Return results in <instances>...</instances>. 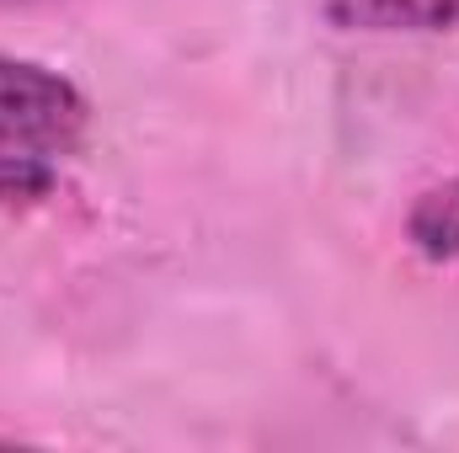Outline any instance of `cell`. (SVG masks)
Wrapping results in <instances>:
<instances>
[{
  "mask_svg": "<svg viewBox=\"0 0 459 453\" xmlns=\"http://www.w3.org/2000/svg\"><path fill=\"white\" fill-rule=\"evenodd\" d=\"M54 192V166L38 155H11L0 150V209H27Z\"/></svg>",
  "mask_w": 459,
  "mask_h": 453,
  "instance_id": "obj_4",
  "label": "cell"
},
{
  "mask_svg": "<svg viewBox=\"0 0 459 453\" xmlns=\"http://www.w3.org/2000/svg\"><path fill=\"white\" fill-rule=\"evenodd\" d=\"M91 128V102L86 91L32 59L0 54V150L11 155H70Z\"/></svg>",
  "mask_w": 459,
  "mask_h": 453,
  "instance_id": "obj_1",
  "label": "cell"
},
{
  "mask_svg": "<svg viewBox=\"0 0 459 453\" xmlns=\"http://www.w3.org/2000/svg\"><path fill=\"white\" fill-rule=\"evenodd\" d=\"M0 5H38V0H0Z\"/></svg>",
  "mask_w": 459,
  "mask_h": 453,
  "instance_id": "obj_5",
  "label": "cell"
},
{
  "mask_svg": "<svg viewBox=\"0 0 459 453\" xmlns=\"http://www.w3.org/2000/svg\"><path fill=\"white\" fill-rule=\"evenodd\" d=\"M326 21L342 32L374 38H417V32H459V0H321Z\"/></svg>",
  "mask_w": 459,
  "mask_h": 453,
  "instance_id": "obj_2",
  "label": "cell"
},
{
  "mask_svg": "<svg viewBox=\"0 0 459 453\" xmlns=\"http://www.w3.org/2000/svg\"><path fill=\"white\" fill-rule=\"evenodd\" d=\"M406 240L428 261H459V171L428 187L411 214H406Z\"/></svg>",
  "mask_w": 459,
  "mask_h": 453,
  "instance_id": "obj_3",
  "label": "cell"
}]
</instances>
